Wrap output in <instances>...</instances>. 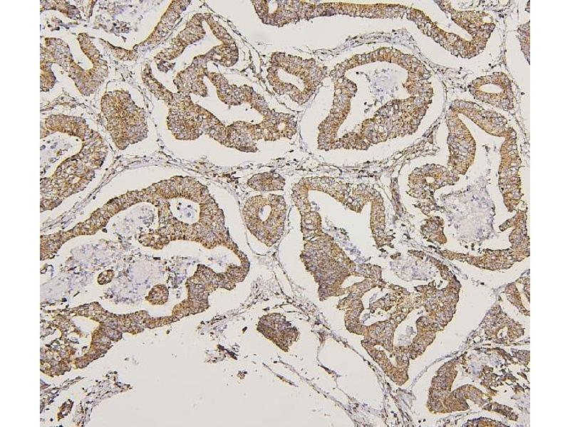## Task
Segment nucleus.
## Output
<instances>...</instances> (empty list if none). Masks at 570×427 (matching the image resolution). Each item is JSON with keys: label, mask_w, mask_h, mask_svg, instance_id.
Masks as SVG:
<instances>
[{"label": "nucleus", "mask_w": 570, "mask_h": 427, "mask_svg": "<svg viewBox=\"0 0 570 427\" xmlns=\"http://www.w3.org/2000/svg\"><path fill=\"white\" fill-rule=\"evenodd\" d=\"M147 191L159 209L158 247L174 241L197 242L206 248L223 246L246 257L230 238L224 216L207 188L191 176H175Z\"/></svg>", "instance_id": "f257e3e1"}, {"label": "nucleus", "mask_w": 570, "mask_h": 427, "mask_svg": "<svg viewBox=\"0 0 570 427\" xmlns=\"http://www.w3.org/2000/svg\"><path fill=\"white\" fill-rule=\"evenodd\" d=\"M248 230L260 242L271 246L281 237L285 204L280 196L257 195L249 198L243 209Z\"/></svg>", "instance_id": "f03ea898"}, {"label": "nucleus", "mask_w": 570, "mask_h": 427, "mask_svg": "<svg viewBox=\"0 0 570 427\" xmlns=\"http://www.w3.org/2000/svg\"><path fill=\"white\" fill-rule=\"evenodd\" d=\"M247 184L256 191H269L281 189V183L274 174L261 173L253 175L247 181Z\"/></svg>", "instance_id": "7ed1b4c3"}]
</instances>
